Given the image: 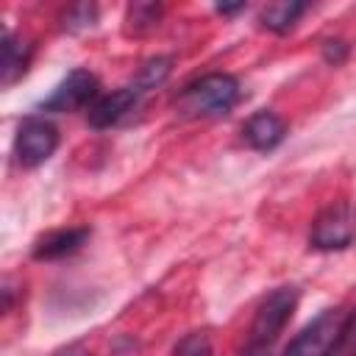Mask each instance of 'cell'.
I'll return each mask as SVG.
<instances>
[{"label": "cell", "mask_w": 356, "mask_h": 356, "mask_svg": "<svg viewBox=\"0 0 356 356\" xmlns=\"http://www.w3.org/2000/svg\"><path fill=\"white\" fill-rule=\"evenodd\" d=\"M356 239V209L345 200L325 206L309 231V245L314 250L331 253V250H345Z\"/></svg>", "instance_id": "cell-4"}, {"label": "cell", "mask_w": 356, "mask_h": 356, "mask_svg": "<svg viewBox=\"0 0 356 356\" xmlns=\"http://www.w3.org/2000/svg\"><path fill=\"white\" fill-rule=\"evenodd\" d=\"M53 356H89V350H86V345H81V342H70V345H61Z\"/></svg>", "instance_id": "cell-17"}, {"label": "cell", "mask_w": 356, "mask_h": 356, "mask_svg": "<svg viewBox=\"0 0 356 356\" xmlns=\"http://www.w3.org/2000/svg\"><path fill=\"white\" fill-rule=\"evenodd\" d=\"M170 64H172V58L156 56V58H150V61L139 70V75H136L128 86H120V89H114V92H108V95H100V97L89 106V111H86L89 125H92V128H111V125H117L122 117H128V114L142 103V97H145L147 92H153L156 86L164 83V78L170 75Z\"/></svg>", "instance_id": "cell-1"}, {"label": "cell", "mask_w": 356, "mask_h": 356, "mask_svg": "<svg viewBox=\"0 0 356 356\" xmlns=\"http://www.w3.org/2000/svg\"><path fill=\"white\" fill-rule=\"evenodd\" d=\"M95 22H97V6H92V3L70 6L61 14V31H67V33H81V31L92 28Z\"/></svg>", "instance_id": "cell-13"}, {"label": "cell", "mask_w": 356, "mask_h": 356, "mask_svg": "<svg viewBox=\"0 0 356 356\" xmlns=\"http://www.w3.org/2000/svg\"><path fill=\"white\" fill-rule=\"evenodd\" d=\"M284 136H286V122L275 111H267V108L250 114L245 120V125H242L245 145L253 147V150H261V153L278 147L284 142Z\"/></svg>", "instance_id": "cell-8"}, {"label": "cell", "mask_w": 356, "mask_h": 356, "mask_svg": "<svg viewBox=\"0 0 356 356\" xmlns=\"http://www.w3.org/2000/svg\"><path fill=\"white\" fill-rule=\"evenodd\" d=\"M245 356H273V353H270V348H248Z\"/></svg>", "instance_id": "cell-19"}, {"label": "cell", "mask_w": 356, "mask_h": 356, "mask_svg": "<svg viewBox=\"0 0 356 356\" xmlns=\"http://www.w3.org/2000/svg\"><path fill=\"white\" fill-rule=\"evenodd\" d=\"M298 306V289L295 286H278L273 289L256 309L250 323V342L248 348H270V342L278 339L284 325L289 323L292 312Z\"/></svg>", "instance_id": "cell-3"}, {"label": "cell", "mask_w": 356, "mask_h": 356, "mask_svg": "<svg viewBox=\"0 0 356 356\" xmlns=\"http://www.w3.org/2000/svg\"><path fill=\"white\" fill-rule=\"evenodd\" d=\"M328 356H356V309L348 312V317L339 328V337H337Z\"/></svg>", "instance_id": "cell-15"}, {"label": "cell", "mask_w": 356, "mask_h": 356, "mask_svg": "<svg viewBox=\"0 0 356 356\" xmlns=\"http://www.w3.org/2000/svg\"><path fill=\"white\" fill-rule=\"evenodd\" d=\"M31 53L33 44H28L25 39H17L11 31H6L3 36V86H11L14 81H19L31 64Z\"/></svg>", "instance_id": "cell-10"}, {"label": "cell", "mask_w": 356, "mask_h": 356, "mask_svg": "<svg viewBox=\"0 0 356 356\" xmlns=\"http://www.w3.org/2000/svg\"><path fill=\"white\" fill-rule=\"evenodd\" d=\"M345 56H348V44H345L342 39H328V42L323 44V58H325L328 64L339 67V64L345 61Z\"/></svg>", "instance_id": "cell-16"}, {"label": "cell", "mask_w": 356, "mask_h": 356, "mask_svg": "<svg viewBox=\"0 0 356 356\" xmlns=\"http://www.w3.org/2000/svg\"><path fill=\"white\" fill-rule=\"evenodd\" d=\"M58 147V128L44 117H25L14 136V156L19 167H39L44 164Z\"/></svg>", "instance_id": "cell-6"}, {"label": "cell", "mask_w": 356, "mask_h": 356, "mask_svg": "<svg viewBox=\"0 0 356 356\" xmlns=\"http://www.w3.org/2000/svg\"><path fill=\"white\" fill-rule=\"evenodd\" d=\"M214 8H217V14L231 17V14H236V11H245V3H217Z\"/></svg>", "instance_id": "cell-18"}, {"label": "cell", "mask_w": 356, "mask_h": 356, "mask_svg": "<svg viewBox=\"0 0 356 356\" xmlns=\"http://www.w3.org/2000/svg\"><path fill=\"white\" fill-rule=\"evenodd\" d=\"M164 8L159 3H131L125 8V33L128 36H145L147 31H153L161 19Z\"/></svg>", "instance_id": "cell-12"}, {"label": "cell", "mask_w": 356, "mask_h": 356, "mask_svg": "<svg viewBox=\"0 0 356 356\" xmlns=\"http://www.w3.org/2000/svg\"><path fill=\"white\" fill-rule=\"evenodd\" d=\"M306 11V3H298V0H281V3H270L261 8L259 19L267 31L273 33H286L295 28V22L300 19V14Z\"/></svg>", "instance_id": "cell-11"}, {"label": "cell", "mask_w": 356, "mask_h": 356, "mask_svg": "<svg viewBox=\"0 0 356 356\" xmlns=\"http://www.w3.org/2000/svg\"><path fill=\"white\" fill-rule=\"evenodd\" d=\"M172 356H214L209 334H206V331H192V334H186V337L175 345Z\"/></svg>", "instance_id": "cell-14"}, {"label": "cell", "mask_w": 356, "mask_h": 356, "mask_svg": "<svg viewBox=\"0 0 356 356\" xmlns=\"http://www.w3.org/2000/svg\"><path fill=\"white\" fill-rule=\"evenodd\" d=\"M348 312L334 306V309H323L312 323H306L284 348V356H328L339 328L345 323Z\"/></svg>", "instance_id": "cell-5"}, {"label": "cell", "mask_w": 356, "mask_h": 356, "mask_svg": "<svg viewBox=\"0 0 356 356\" xmlns=\"http://www.w3.org/2000/svg\"><path fill=\"white\" fill-rule=\"evenodd\" d=\"M239 100V83L228 72H209L192 83H186L175 97V111L184 120L222 117Z\"/></svg>", "instance_id": "cell-2"}, {"label": "cell", "mask_w": 356, "mask_h": 356, "mask_svg": "<svg viewBox=\"0 0 356 356\" xmlns=\"http://www.w3.org/2000/svg\"><path fill=\"white\" fill-rule=\"evenodd\" d=\"M89 228H58V231H50L44 236H39L33 242V259L36 261H53V259H64L75 250H81L89 239Z\"/></svg>", "instance_id": "cell-9"}, {"label": "cell", "mask_w": 356, "mask_h": 356, "mask_svg": "<svg viewBox=\"0 0 356 356\" xmlns=\"http://www.w3.org/2000/svg\"><path fill=\"white\" fill-rule=\"evenodd\" d=\"M100 97V81L89 72V70H72L67 72L58 86L39 103L42 111H58V114H67V111H78V108H86L92 106L95 100Z\"/></svg>", "instance_id": "cell-7"}]
</instances>
